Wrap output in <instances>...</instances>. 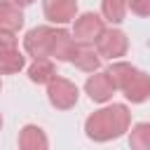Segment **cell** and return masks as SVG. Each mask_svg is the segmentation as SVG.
Returning a JSON list of instances; mask_svg holds the SVG:
<instances>
[{"mask_svg": "<svg viewBox=\"0 0 150 150\" xmlns=\"http://www.w3.org/2000/svg\"><path fill=\"white\" fill-rule=\"evenodd\" d=\"M129 145L134 150H150V122H138L131 127Z\"/></svg>", "mask_w": 150, "mask_h": 150, "instance_id": "obj_15", "label": "cell"}, {"mask_svg": "<svg viewBox=\"0 0 150 150\" xmlns=\"http://www.w3.org/2000/svg\"><path fill=\"white\" fill-rule=\"evenodd\" d=\"M115 87L127 96L131 103H143L150 98V75L127 61H115L108 68Z\"/></svg>", "mask_w": 150, "mask_h": 150, "instance_id": "obj_3", "label": "cell"}, {"mask_svg": "<svg viewBox=\"0 0 150 150\" xmlns=\"http://www.w3.org/2000/svg\"><path fill=\"white\" fill-rule=\"evenodd\" d=\"M68 61H70L75 68L84 70V73H94V70L101 68V54H98V49H94V45H89V42H75Z\"/></svg>", "mask_w": 150, "mask_h": 150, "instance_id": "obj_8", "label": "cell"}, {"mask_svg": "<svg viewBox=\"0 0 150 150\" xmlns=\"http://www.w3.org/2000/svg\"><path fill=\"white\" fill-rule=\"evenodd\" d=\"M103 19L110 23H122L127 14V0H101Z\"/></svg>", "mask_w": 150, "mask_h": 150, "instance_id": "obj_14", "label": "cell"}, {"mask_svg": "<svg viewBox=\"0 0 150 150\" xmlns=\"http://www.w3.org/2000/svg\"><path fill=\"white\" fill-rule=\"evenodd\" d=\"M0 89H2V80H0Z\"/></svg>", "mask_w": 150, "mask_h": 150, "instance_id": "obj_20", "label": "cell"}, {"mask_svg": "<svg viewBox=\"0 0 150 150\" xmlns=\"http://www.w3.org/2000/svg\"><path fill=\"white\" fill-rule=\"evenodd\" d=\"M23 28V9L14 0H0V30H21Z\"/></svg>", "mask_w": 150, "mask_h": 150, "instance_id": "obj_10", "label": "cell"}, {"mask_svg": "<svg viewBox=\"0 0 150 150\" xmlns=\"http://www.w3.org/2000/svg\"><path fill=\"white\" fill-rule=\"evenodd\" d=\"M12 49H19L16 33H12V30H0V54H2V52H12Z\"/></svg>", "mask_w": 150, "mask_h": 150, "instance_id": "obj_16", "label": "cell"}, {"mask_svg": "<svg viewBox=\"0 0 150 150\" xmlns=\"http://www.w3.org/2000/svg\"><path fill=\"white\" fill-rule=\"evenodd\" d=\"M52 77H56L54 59H33V63L28 66V80L35 84H47Z\"/></svg>", "mask_w": 150, "mask_h": 150, "instance_id": "obj_12", "label": "cell"}, {"mask_svg": "<svg viewBox=\"0 0 150 150\" xmlns=\"http://www.w3.org/2000/svg\"><path fill=\"white\" fill-rule=\"evenodd\" d=\"M42 7H45V16L59 26L75 21L77 16V0H45Z\"/></svg>", "mask_w": 150, "mask_h": 150, "instance_id": "obj_9", "label": "cell"}, {"mask_svg": "<svg viewBox=\"0 0 150 150\" xmlns=\"http://www.w3.org/2000/svg\"><path fill=\"white\" fill-rule=\"evenodd\" d=\"M127 7L136 16H150V0H127Z\"/></svg>", "mask_w": 150, "mask_h": 150, "instance_id": "obj_17", "label": "cell"}, {"mask_svg": "<svg viewBox=\"0 0 150 150\" xmlns=\"http://www.w3.org/2000/svg\"><path fill=\"white\" fill-rule=\"evenodd\" d=\"M26 66V56L19 49L12 52H2L0 54V75H14Z\"/></svg>", "mask_w": 150, "mask_h": 150, "instance_id": "obj_13", "label": "cell"}, {"mask_svg": "<svg viewBox=\"0 0 150 150\" xmlns=\"http://www.w3.org/2000/svg\"><path fill=\"white\" fill-rule=\"evenodd\" d=\"M75 38L66 28H52V26H35L23 38V49L33 59H56L68 61L73 52Z\"/></svg>", "mask_w": 150, "mask_h": 150, "instance_id": "obj_1", "label": "cell"}, {"mask_svg": "<svg viewBox=\"0 0 150 150\" xmlns=\"http://www.w3.org/2000/svg\"><path fill=\"white\" fill-rule=\"evenodd\" d=\"M47 98L56 110H70L80 98V89L68 77L56 75V77H52L47 82Z\"/></svg>", "mask_w": 150, "mask_h": 150, "instance_id": "obj_4", "label": "cell"}, {"mask_svg": "<svg viewBox=\"0 0 150 150\" xmlns=\"http://www.w3.org/2000/svg\"><path fill=\"white\" fill-rule=\"evenodd\" d=\"M84 91L94 103H105V101L112 98L117 87H115V82H112L108 70H94L84 82Z\"/></svg>", "mask_w": 150, "mask_h": 150, "instance_id": "obj_7", "label": "cell"}, {"mask_svg": "<svg viewBox=\"0 0 150 150\" xmlns=\"http://www.w3.org/2000/svg\"><path fill=\"white\" fill-rule=\"evenodd\" d=\"M131 124V112L124 103H112L101 110H94L87 122H84V134L87 138L96 143H105L112 138H120L124 131H129Z\"/></svg>", "mask_w": 150, "mask_h": 150, "instance_id": "obj_2", "label": "cell"}, {"mask_svg": "<svg viewBox=\"0 0 150 150\" xmlns=\"http://www.w3.org/2000/svg\"><path fill=\"white\" fill-rule=\"evenodd\" d=\"M96 49L101 54V59H120L127 54L129 49V40H127V33L120 30V28H105L101 33V38L96 40Z\"/></svg>", "mask_w": 150, "mask_h": 150, "instance_id": "obj_6", "label": "cell"}, {"mask_svg": "<svg viewBox=\"0 0 150 150\" xmlns=\"http://www.w3.org/2000/svg\"><path fill=\"white\" fill-rule=\"evenodd\" d=\"M19 148L21 150H47L49 141L38 124H26L19 131Z\"/></svg>", "mask_w": 150, "mask_h": 150, "instance_id": "obj_11", "label": "cell"}, {"mask_svg": "<svg viewBox=\"0 0 150 150\" xmlns=\"http://www.w3.org/2000/svg\"><path fill=\"white\" fill-rule=\"evenodd\" d=\"M14 2H19V5L23 7V5H30V2H35V0H14Z\"/></svg>", "mask_w": 150, "mask_h": 150, "instance_id": "obj_18", "label": "cell"}, {"mask_svg": "<svg viewBox=\"0 0 150 150\" xmlns=\"http://www.w3.org/2000/svg\"><path fill=\"white\" fill-rule=\"evenodd\" d=\"M105 30L103 19L96 12H84L80 16H75V26H73V38L75 42H89L96 45V40L101 38V33Z\"/></svg>", "mask_w": 150, "mask_h": 150, "instance_id": "obj_5", "label": "cell"}, {"mask_svg": "<svg viewBox=\"0 0 150 150\" xmlns=\"http://www.w3.org/2000/svg\"><path fill=\"white\" fill-rule=\"evenodd\" d=\"M0 129H2V115H0Z\"/></svg>", "mask_w": 150, "mask_h": 150, "instance_id": "obj_19", "label": "cell"}]
</instances>
